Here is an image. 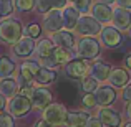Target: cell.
<instances>
[{"instance_id": "6da1fadb", "label": "cell", "mask_w": 131, "mask_h": 127, "mask_svg": "<svg viewBox=\"0 0 131 127\" xmlns=\"http://www.w3.org/2000/svg\"><path fill=\"white\" fill-rule=\"evenodd\" d=\"M23 35V26L15 18H5L0 22V40L8 45H15Z\"/></svg>"}, {"instance_id": "7a4b0ae2", "label": "cell", "mask_w": 131, "mask_h": 127, "mask_svg": "<svg viewBox=\"0 0 131 127\" xmlns=\"http://www.w3.org/2000/svg\"><path fill=\"white\" fill-rule=\"evenodd\" d=\"M67 116H68V111L65 106L61 104H51V106H47L43 111V117L47 122H50L51 125H63L65 121H67Z\"/></svg>"}, {"instance_id": "3957f363", "label": "cell", "mask_w": 131, "mask_h": 127, "mask_svg": "<svg viewBox=\"0 0 131 127\" xmlns=\"http://www.w3.org/2000/svg\"><path fill=\"white\" fill-rule=\"evenodd\" d=\"M75 28H77V33H80V35L95 36V35H98L100 30H101V23H98L93 17H90V15H83V17L78 18Z\"/></svg>"}, {"instance_id": "277c9868", "label": "cell", "mask_w": 131, "mask_h": 127, "mask_svg": "<svg viewBox=\"0 0 131 127\" xmlns=\"http://www.w3.org/2000/svg\"><path fill=\"white\" fill-rule=\"evenodd\" d=\"M32 109V102H30L28 97H25V96H12V99H10L8 102V114L15 116V117H22V116H25L27 112Z\"/></svg>"}, {"instance_id": "5b68a950", "label": "cell", "mask_w": 131, "mask_h": 127, "mask_svg": "<svg viewBox=\"0 0 131 127\" xmlns=\"http://www.w3.org/2000/svg\"><path fill=\"white\" fill-rule=\"evenodd\" d=\"M78 53L85 58V60H93L100 54V43L93 36H85L78 43Z\"/></svg>"}, {"instance_id": "8992f818", "label": "cell", "mask_w": 131, "mask_h": 127, "mask_svg": "<svg viewBox=\"0 0 131 127\" xmlns=\"http://www.w3.org/2000/svg\"><path fill=\"white\" fill-rule=\"evenodd\" d=\"M100 40L108 48H116L123 43L121 32L116 30L115 26H105L103 30H100Z\"/></svg>"}, {"instance_id": "52a82bcc", "label": "cell", "mask_w": 131, "mask_h": 127, "mask_svg": "<svg viewBox=\"0 0 131 127\" xmlns=\"http://www.w3.org/2000/svg\"><path fill=\"white\" fill-rule=\"evenodd\" d=\"M90 60H70L67 63V74L73 79H80V78L86 76L90 71Z\"/></svg>"}, {"instance_id": "ba28073f", "label": "cell", "mask_w": 131, "mask_h": 127, "mask_svg": "<svg viewBox=\"0 0 131 127\" xmlns=\"http://www.w3.org/2000/svg\"><path fill=\"white\" fill-rule=\"evenodd\" d=\"M111 22H113V26L119 32H126L131 23V13L129 10L126 8H121V7H116L115 10L111 12Z\"/></svg>"}, {"instance_id": "9c48e42d", "label": "cell", "mask_w": 131, "mask_h": 127, "mask_svg": "<svg viewBox=\"0 0 131 127\" xmlns=\"http://www.w3.org/2000/svg\"><path fill=\"white\" fill-rule=\"evenodd\" d=\"M98 121L106 127H119L123 122L121 114L111 107H101L98 111Z\"/></svg>"}, {"instance_id": "30bf717a", "label": "cell", "mask_w": 131, "mask_h": 127, "mask_svg": "<svg viewBox=\"0 0 131 127\" xmlns=\"http://www.w3.org/2000/svg\"><path fill=\"white\" fill-rule=\"evenodd\" d=\"M43 25L45 30L48 33H55L58 30H63V20H61V12L60 10H55L51 8L50 12L45 13V18H43Z\"/></svg>"}, {"instance_id": "8fae6325", "label": "cell", "mask_w": 131, "mask_h": 127, "mask_svg": "<svg viewBox=\"0 0 131 127\" xmlns=\"http://www.w3.org/2000/svg\"><path fill=\"white\" fill-rule=\"evenodd\" d=\"M51 101V92L47 88H35L30 96V102L37 109H45Z\"/></svg>"}, {"instance_id": "7c38bea8", "label": "cell", "mask_w": 131, "mask_h": 127, "mask_svg": "<svg viewBox=\"0 0 131 127\" xmlns=\"http://www.w3.org/2000/svg\"><path fill=\"white\" fill-rule=\"evenodd\" d=\"M13 51H15V56H18V58L32 56L33 51H35V40L30 38V36H22V38L15 43Z\"/></svg>"}, {"instance_id": "4fadbf2b", "label": "cell", "mask_w": 131, "mask_h": 127, "mask_svg": "<svg viewBox=\"0 0 131 127\" xmlns=\"http://www.w3.org/2000/svg\"><path fill=\"white\" fill-rule=\"evenodd\" d=\"M51 41L57 43L58 46H61V48H68V50H70V48H75L77 38H75V35L70 30H58V32L53 33Z\"/></svg>"}, {"instance_id": "5bb4252c", "label": "cell", "mask_w": 131, "mask_h": 127, "mask_svg": "<svg viewBox=\"0 0 131 127\" xmlns=\"http://www.w3.org/2000/svg\"><path fill=\"white\" fill-rule=\"evenodd\" d=\"M38 68H40V64L37 63V61H25V63L20 64V79H22V86L28 84V83H33Z\"/></svg>"}, {"instance_id": "9a60e30c", "label": "cell", "mask_w": 131, "mask_h": 127, "mask_svg": "<svg viewBox=\"0 0 131 127\" xmlns=\"http://www.w3.org/2000/svg\"><path fill=\"white\" fill-rule=\"evenodd\" d=\"M95 91V101L100 106H110L116 99V92L111 86H101V88H96Z\"/></svg>"}, {"instance_id": "2e32d148", "label": "cell", "mask_w": 131, "mask_h": 127, "mask_svg": "<svg viewBox=\"0 0 131 127\" xmlns=\"http://www.w3.org/2000/svg\"><path fill=\"white\" fill-rule=\"evenodd\" d=\"M78 18H80V12L75 8L73 5H67L61 12V20H63V28L67 30H73L77 25Z\"/></svg>"}, {"instance_id": "e0dca14e", "label": "cell", "mask_w": 131, "mask_h": 127, "mask_svg": "<svg viewBox=\"0 0 131 127\" xmlns=\"http://www.w3.org/2000/svg\"><path fill=\"white\" fill-rule=\"evenodd\" d=\"M111 12L113 10L110 8V5H105V3H96V5H93V8H91L93 18H95L98 23L111 22Z\"/></svg>"}, {"instance_id": "ac0fdd59", "label": "cell", "mask_w": 131, "mask_h": 127, "mask_svg": "<svg viewBox=\"0 0 131 127\" xmlns=\"http://www.w3.org/2000/svg\"><path fill=\"white\" fill-rule=\"evenodd\" d=\"M108 81L113 88H125L129 81V76L125 69L121 68H116V69L110 71V76H108Z\"/></svg>"}, {"instance_id": "d6986e66", "label": "cell", "mask_w": 131, "mask_h": 127, "mask_svg": "<svg viewBox=\"0 0 131 127\" xmlns=\"http://www.w3.org/2000/svg\"><path fill=\"white\" fill-rule=\"evenodd\" d=\"M110 71H111V68H110L108 63L96 61V63L91 66V78L96 79V81H106L108 76H110Z\"/></svg>"}, {"instance_id": "ffe728a7", "label": "cell", "mask_w": 131, "mask_h": 127, "mask_svg": "<svg viewBox=\"0 0 131 127\" xmlns=\"http://www.w3.org/2000/svg\"><path fill=\"white\" fill-rule=\"evenodd\" d=\"M50 58L53 60V63L57 64V66H60V64H67L68 61L71 60V51L68 50V48H61V46H55L53 51H51Z\"/></svg>"}, {"instance_id": "44dd1931", "label": "cell", "mask_w": 131, "mask_h": 127, "mask_svg": "<svg viewBox=\"0 0 131 127\" xmlns=\"http://www.w3.org/2000/svg\"><path fill=\"white\" fill-rule=\"evenodd\" d=\"M90 116L85 112H71L67 116V121H65V127H85Z\"/></svg>"}, {"instance_id": "7402d4cb", "label": "cell", "mask_w": 131, "mask_h": 127, "mask_svg": "<svg viewBox=\"0 0 131 127\" xmlns=\"http://www.w3.org/2000/svg\"><path fill=\"white\" fill-rule=\"evenodd\" d=\"M17 89H18V83L12 78H5V79L0 81V94L3 97H12L17 94Z\"/></svg>"}, {"instance_id": "603a6c76", "label": "cell", "mask_w": 131, "mask_h": 127, "mask_svg": "<svg viewBox=\"0 0 131 127\" xmlns=\"http://www.w3.org/2000/svg\"><path fill=\"white\" fill-rule=\"evenodd\" d=\"M55 79H57V73L55 71L48 69V68H38L33 81H37L38 84H50V83H55Z\"/></svg>"}, {"instance_id": "cb8c5ba5", "label": "cell", "mask_w": 131, "mask_h": 127, "mask_svg": "<svg viewBox=\"0 0 131 127\" xmlns=\"http://www.w3.org/2000/svg\"><path fill=\"white\" fill-rule=\"evenodd\" d=\"M60 91H61V92H60L61 97H63L67 102H73L75 99H77V96H78L77 86L71 84V83H63V84H60Z\"/></svg>"}, {"instance_id": "d4e9b609", "label": "cell", "mask_w": 131, "mask_h": 127, "mask_svg": "<svg viewBox=\"0 0 131 127\" xmlns=\"http://www.w3.org/2000/svg\"><path fill=\"white\" fill-rule=\"evenodd\" d=\"M15 71V63L8 56H0V76L10 78Z\"/></svg>"}, {"instance_id": "484cf974", "label": "cell", "mask_w": 131, "mask_h": 127, "mask_svg": "<svg viewBox=\"0 0 131 127\" xmlns=\"http://www.w3.org/2000/svg\"><path fill=\"white\" fill-rule=\"evenodd\" d=\"M35 48H37V54H38V58L42 60V58H47V56L51 54V51H53V48H55V43L51 41V40H42Z\"/></svg>"}, {"instance_id": "4316f807", "label": "cell", "mask_w": 131, "mask_h": 127, "mask_svg": "<svg viewBox=\"0 0 131 127\" xmlns=\"http://www.w3.org/2000/svg\"><path fill=\"white\" fill-rule=\"evenodd\" d=\"M96 88H98V83H96V79H93L91 76L86 74V76L81 78V89H83L86 94H88V92H93Z\"/></svg>"}, {"instance_id": "83f0119b", "label": "cell", "mask_w": 131, "mask_h": 127, "mask_svg": "<svg viewBox=\"0 0 131 127\" xmlns=\"http://www.w3.org/2000/svg\"><path fill=\"white\" fill-rule=\"evenodd\" d=\"M15 7L18 12H30L35 7V0H15Z\"/></svg>"}, {"instance_id": "f1b7e54d", "label": "cell", "mask_w": 131, "mask_h": 127, "mask_svg": "<svg viewBox=\"0 0 131 127\" xmlns=\"http://www.w3.org/2000/svg\"><path fill=\"white\" fill-rule=\"evenodd\" d=\"M13 13L12 0H0V17H10Z\"/></svg>"}, {"instance_id": "f546056e", "label": "cell", "mask_w": 131, "mask_h": 127, "mask_svg": "<svg viewBox=\"0 0 131 127\" xmlns=\"http://www.w3.org/2000/svg\"><path fill=\"white\" fill-rule=\"evenodd\" d=\"M68 2H71L78 12H83V13H86L90 7H91V0H68Z\"/></svg>"}, {"instance_id": "4dcf8cb0", "label": "cell", "mask_w": 131, "mask_h": 127, "mask_svg": "<svg viewBox=\"0 0 131 127\" xmlns=\"http://www.w3.org/2000/svg\"><path fill=\"white\" fill-rule=\"evenodd\" d=\"M42 35V28H40L38 23H30L28 26H27V36H30V38H38V36Z\"/></svg>"}, {"instance_id": "1f68e13d", "label": "cell", "mask_w": 131, "mask_h": 127, "mask_svg": "<svg viewBox=\"0 0 131 127\" xmlns=\"http://www.w3.org/2000/svg\"><path fill=\"white\" fill-rule=\"evenodd\" d=\"M35 7L40 13H47L51 10V2L50 0H35Z\"/></svg>"}, {"instance_id": "d6a6232c", "label": "cell", "mask_w": 131, "mask_h": 127, "mask_svg": "<svg viewBox=\"0 0 131 127\" xmlns=\"http://www.w3.org/2000/svg\"><path fill=\"white\" fill-rule=\"evenodd\" d=\"M0 127H15L13 117L10 114H0Z\"/></svg>"}, {"instance_id": "836d02e7", "label": "cell", "mask_w": 131, "mask_h": 127, "mask_svg": "<svg viewBox=\"0 0 131 127\" xmlns=\"http://www.w3.org/2000/svg\"><path fill=\"white\" fill-rule=\"evenodd\" d=\"M83 106H85L86 109H91V107H95V106H96L95 96H93L91 92H88V94H85V97H83Z\"/></svg>"}, {"instance_id": "e575fe53", "label": "cell", "mask_w": 131, "mask_h": 127, "mask_svg": "<svg viewBox=\"0 0 131 127\" xmlns=\"http://www.w3.org/2000/svg\"><path fill=\"white\" fill-rule=\"evenodd\" d=\"M51 2V8L55 10H63L68 5V0H50Z\"/></svg>"}, {"instance_id": "d590c367", "label": "cell", "mask_w": 131, "mask_h": 127, "mask_svg": "<svg viewBox=\"0 0 131 127\" xmlns=\"http://www.w3.org/2000/svg\"><path fill=\"white\" fill-rule=\"evenodd\" d=\"M85 127H103V124L98 121V117H88Z\"/></svg>"}, {"instance_id": "8d00e7d4", "label": "cell", "mask_w": 131, "mask_h": 127, "mask_svg": "<svg viewBox=\"0 0 131 127\" xmlns=\"http://www.w3.org/2000/svg\"><path fill=\"white\" fill-rule=\"evenodd\" d=\"M123 99H125L126 102L131 101V83L125 86V91H123Z\"/></svg>"}, {"instance_id": "74e56055", "label": "cell", "mask_w": 131, "mask_h": 127, "mask_svg": "<svg viewBox=\"0 0 131 127\" xmlns=\"http://www.w3.org/2000/svg\"><path fill=\"white\" fill-rule=\"evenodd\" d=\"M115 3H118V7L126 10H131V0H115Z\"/></svg>"}, {"instance_id": "f35d334b", "label": "cell", "mask_w": 131, "mask_h": 127, "mask_svg": "<svg viewBox=\"0 0 131 127\" xmlns=\"http://www.w3.org/2000/svg\"><path fill=\"white\" fill-rule=\"evenodd\" d=\"M35 127H55V125H51L50 122H47V121H45V119H43V121L37 122V124H35Z\"/></svg>"}, {"instance_id": "ab89813d", "label": "cell", "mask_w": 131, "mask_h": 127, "mask_svg": "<svg viewBox=\"0 0 131 127\" xmlns=\"http://www.w3.org/2000/svg\"><path fill=\"white\" fill-rule=\"evenodd\" d=\"M5 106H7V102H5V97H3L2 94H0V112L5 109Z\"/></svg>"}, {"instance_id": "60d3db41", "label": "cell", "mask_w": 131, "mask_h": 127, "mask_svg": "<svg viewBox=\"0 0 131 127\" xmlns=\"http://www.w3.org/2000/svg\"><path fill=\"white\" fill-rule=\"evenodd\" d=\"M126 116L131 119V101H128V106H126Z\"/></svg>"}, {"instance_id": "b9f144b4", "label": "cell", "mask_w": 131, "mask_h": 127, "mask_svg": "<svg viewBox=\"0 0 131 127\" xmlns=\"http://www.w3.org/2000/svg\"><path fill=\"white\" fill-rule=\"evenodd\" d=\"M125 63H126V68H128V69H131V54L125 60Z\"/></svg>"}, {"instance_id": "7bdbcfd3", "label": "cell", "mask_w": 131, "mask_h": 127, "mask_svg": "<svg viewBox=\"0 0 131 127\" xmlns=\"http://www.w3.org/2000/svg\"><path fill=\"white\" fill-rule=\"evenodd\" d=\"M100 3H105V5H113L115 0H100Z\"/></svg>"}, {"instance_id": "ee69618b", "label": "cell", "mask_w": 131, "mask_h": 127, "mask_svg": "<svg viewBox=\"0 0 131 127\" xmlns=\"http://www.w3.org/2000/svg\"><path fill=\"white\" fill-rule=\"evenodd\" d=\"M128 30H129V35H131V23H129V26H128Z\"/></svg>"}, {"instance_id": "f6af8a7d", "label": "cell", "mask_w": 131, "mask_h": 127, "mask_svg": "<svg viewBox=\"0 0 131 127\" xmlns=\"http://www.w3.org/2000/svg\"><path fill=\"white\" fill-rule=\"evenodd\" d=\"M125 127H131V122H128V124H126V125H125Z\"/></svg>"}]
</instances>
